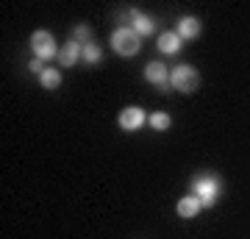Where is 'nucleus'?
<instances>
[{"label":"nucleus","instance_id":"nucleus-1","mask_svg":"<svg viewBox=\"0 0 250 239\" xmlns=\"http://www.w3.org/2000/svg\"><path fill=\"white\" fill-rule=\"evenodd\" d=\"M220 192H223V184H220V178L211 175V173H203V175H197L195 181H192V195H195L203 206H214Z\"/></svg>","mask_w":250,"mask_h":239},{"label":"nucleus","instance_id":"nucleus-12","mask_svg":"<svg viewBox=\"0 0 250 239\" xmlns=\"http://www.w3.org/2000/svg\"><path fill=\"white\" fill-rule=\"evenodd\" d=\"M39 84H42L45 89H59L62 87V72L53 70V67H47V70L39 75Z\"/></svg>","mask_w":250,"mask_h":239},{"label":"nucleus","instance_id":"nucleus-15","mask_svg":"<svg viewBox=\"0 0 250 239\" xmlns=\"http://www.w3.org/2000/svg\"><path fill=\"white\" fill-rule=\"evenodd\" d=\"M89 36H92L89 25H78L75 31H72V39H75V42H81V44H89Z\"/></svg>","mask_w":250,"mask_h":239},{"label":"nucleus","instance_id":"nucleus-14","mask_svg":"<svg viewBox=\"0 0 250 239\" xmlns=\"http://www.w3.org/2000/svg\"><path fill=\"white\" fill-rule=\"evenodd\" d=\"M83 62H89V64H98L100 62V47L95 42L83 44Z\"/></svg>","mask_w":250,"mask_h":239},{"label":"nucleus","instance_id":"nucleus-9","mask_svg":"<svg viewBox=\"0 0 250 239\" xmlns=\"http://www.w3.org/2000/svg\"><path fill=\"white\" fill-rule=\"evenodd\" d=\"M181 44H184V39L178 36V31H164L159 36V50L167 56H175L181 50Z\"/></svg>","mask_w":250,"mask_h":239},{"label":"nucleus","instance_id":"nucleus-13","mask_svg":"<svg viewBox=\"0 0 250 239\" xmlns=\"http://www.w3.org/2000/svg\"><path fill=\"white\" fill-rule=\"evenodd\" d=\"M147 123H150L156 131H167L172 125V120H170V114H164V111H153V114L147 117Z\"/></svg>","mask_w":250,"mask_h":239},{"label":"nucleus","instance_id":"nucleus-10","mask_svg":"<svg viewBox=\"0 0 250 239\" xmlns=\"http://www.w3.org/2000/svg\"><path fill=\"white\" fill-rule=\"evenodd\" d=\"M200 31H203V25H200V20L197 17H181V22H178V36L187 42V39H197L200 36Z\"/></svg>","mask_w":250,"mask_h":239},{"label":"nucleus","instance_id":"nucleus-16","mask_svg":"<svg viewBox=\"0 0 250 239\" xmlns=\"http://www.w3.org/2000/svg\"><path fill=\"white\" fill-rule=\"evenodd\" d=\"M28 67H31V70H34V72H39V75H42V72L47 70L45 64H42V59H34V62H28Z\"/></svg>","mask_w":250,"mask_h":239},{"label":"nucleus","instance_id":"nucleus-5","mask_svg":"<svg viewBox=\"0 0 250 239\" xmlns=\"http://www.w3.org/2000/svg\"><path fill=\"white\" fill-rule=\"evenodd\" d=\"M145 120H147V114H145L139 106H128L120 111V117H117V123H120V128L123 131H139L145 125Z\"/></svg>","mask_w":250,"mask_h":239},{"label":"nucleus","instance_id":"nucleus-8","mask_svg":"<svg viewBox=\"0 0 250 239\" xmlns=\"http://www.w3.org/2000/svg\"><path fill=\"white\" fill-rule=\"evenodd\" d=\"M175 209H178V217H184V220H192V217H197V214H200L203 203H200L195 195H184V197L178 200V206H175Z\"/></svg>","mask_w":250,"mask_h":239},{"label":"nucleus","instance_id":"nucleus-11","mask_svg":"<svg viewBox=\"0 0 250 239\" xmlns=\"http://www.w3.org/2000/svg\"><path fill=\"white\" fill-rule=\"evenodd\" d=\"M131 28H134L139 36H150L153 31H156V22H153L147 14H142V11H131Z\"/></svg>","mask_w":250,"mask_h":239},{"label":"nucleus","instance_id":"nucleus-3","mask_svg":"<svg viewBox=\"0 0 250 239\" xmlns=\"http://www.w3.org/2000/svg\"><path fill=\"white\" fill-rule=\"evenodd\" d=\"M170 87L189 95V92H195L200 87V72L192 67V64H178L175 70H170Z\"/></svg>","mask_w":250,"mask_h":239},{"label":"nucleus","instance_id":"nucleus-2","mask_svg":"<svg viewBox=\"0 0 250 239\" xmlns=\"http://www.w3.org/2000/svg\"><path fill=\"white\" fill-rule=\"evenodd\" d=\"M111 47H114V53H120V56H136L142 50V36L136 34L131 25H123L111 34Z\"/></svg>","mask_w":250,"mask_h":239},{"label":"nucleus","instance_id":"nucleus-7","mask_svg":"<svg viewBox=\"0 0 250 239\" xmlns=\"http://www.w3.org/2000/svg\"><path fill=\"white\" fill-rule=\"evenodd\" d=\"M56 59H59L64 67H72L78 59H83V44L75 42V39H70L67 44H62V47H59V56H56Z\"/></svg>","mask_w":250,"mask_h":239},{"label":"nucleus","instance_id":"nucleus-4","mask_svg":"<svg viewBox=\"0 0 250 239\" xmlns=\"http://www.w3.org/2000/svg\"><path fill=\"white\" fill-rule=\"evenodd\" d=\"M31 50H34L36 59H53V56H59V47H56V39L50 31H45V28H39V31H34L31 34Z\"/></svg>","mask_w":250,"mask_h":239},{"label":"nucleus","instance_id":"nucleus-6","mask_svg":"<svg viewBox=\"0 0 250 239\" xmlns=\"http://www.w3.org/2000/svg\"><path fill=\"white\" fill-rule=\"evenodd\" d=\"M145 78L150 81L156 89H172L170 87V70L164 67V62H150L145 67Z\"/></svg>","mask_w":250,"mask_h":239}]
</instances>
